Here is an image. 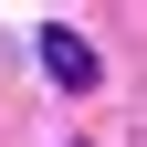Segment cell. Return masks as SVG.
<instances>
[{
    "label": "cell",
    "mask_w": 147,
    "mask_h": 147,
    "mask_svg": "<svg viewBox=\"0 0 147 147\" xmlns=\"http://www.w3.org/2000/svg\"><path fill=\"white\" fill-rule=\"evenodd\" d=\"M42 74H53V84H63V95H84V84H95V42H74V32H42Z\"/></svg>",
    "instance_id": "1"
}]
</instances>
